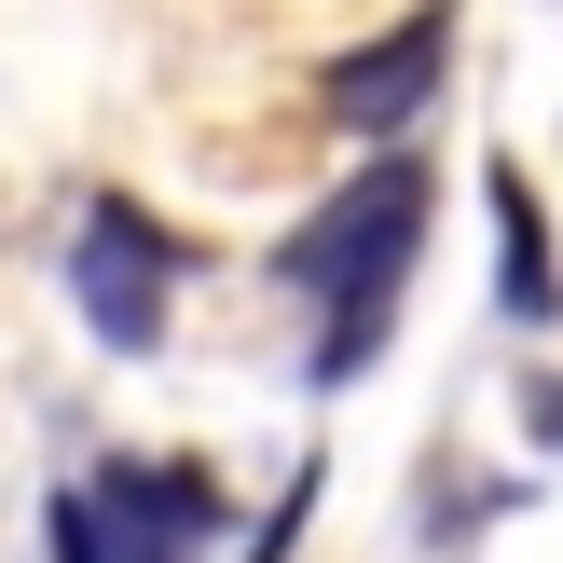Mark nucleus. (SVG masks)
<instances>
[{"instance_id": "f257e3e1", "label": "nucleus", "mask_w": 563, "mask_h": 563, "mask_svg": "<svg viewBox=\"0 0 563 563\" xmlns=\"http://www.w3.org/2000/svg\"><path fill=\"white\" fill-rule=\"evenodd\" d=\"M412 247H427V165H399V152L289 234V289L330 302V344H317L330 385H357V372L385 357V289L412 275Z\"/></svg>"}, {"instance_id": "f03ea898", "label": "nucleus", "mask_w": 563, "mask_h": 563, "mask_svg": "<svg viewBox=\"0 0 563 563\" xmlns=\"http://www.w3.org/2000/svg\"><path fill=\"white\" fill-rule=\"evenodd\" d=\"M69 289H82V330H97L110 357H137L165 330V302H179V247L152 234V207H124V192H97L69 234Z\"/></svg>"}, {"instance_id": "7ed1b4c3", "label": "nucleus", "mask_w": 563, "mask_h": 563, "mask_svg": "<svg viewBox=\"0 0 563 563\" xmlns=\"http://www.w3.org/2000/svg\"><path fill=\"white\" fill-rule=\"evenodd\" d=\"M82 509H97L110 563H207L234 537V509H220L207 467H110V482H82Z\"/></svg>"}, {"instance_id": "20e7f679", "label": "nucleus", "mask_w": 563, "mask_h": 563, "mask_svg": "<svg viewBox=\"0 0 563 563\" xmlns=\"http://www.w3.org/2000/svg\"><path fill=\"white\" fill-rule=\"evenodd\" d=\"M440 69H454V14L412 0L385 42H357L344 69H330V124H344V137H399L412 110H440Z\"/></svg>"}, {"instance_id": "39448f33", "label": "nucleus", "mask_w": 563, "mask_h": 563, "mask_svg": "<svg viewBox=\"0 0 563 563\" xmlns=\"http://www.w3.org/2000/svg\"><path fill=\"white\" fill-rule=\"evenodd\" d=\"M495 234H509V275H495V302H509L522 330L563 317V289H550V220H537V179H522V165H495Z\"/></svg>"}, {"instance_id": "423d86ee", "label": "nucleus", "mask_w": 563, "mask_h": 563, "mask_svg": "<svg viewBox=\"0 0 563 563\" xmlns=\"http://www.w3.org/2000/svg\"><path fill=\"white\" fill-rule=\"evenodd\" d=\"M42 550H55V563H110V537H97L82 495H55V509H42Z\"/></svg>"}, {"instance_id": "0eeeda50", "label": "nucleus", "mask_w": 563, "mask_h": 563, "mask_svg": "<svg viewBox=\"0 0 563 563\" xmlns=\"http://www.w3.org/2000/svg\"><path fill=\"white\" fill-rule=\"evenodd\" d=\"M522 427H537L550 454H563V372H537V385H522Z\"/></svg>"}]
</instances>
